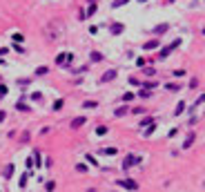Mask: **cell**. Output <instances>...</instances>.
I'll return each mask as SVG.
<instances>
[{
	"mask_svg": "<svg viewBox=\"0 0 205 192\" xmlns=\"http://www.w3.org/2000/svg\"><path fill=\"white\" fill-rule=\"evenodd\" d=\"M60 107H62V101H60V98H58V101H56V103H54V112H58V110H60Z\"/></svg>",
	"mask_w": 205,
	"mask_h": 192,
	"instance_id": "obj_33",
	"label": "cell"
},
{
	"mask_svg": "<svg viewBox=\"0 0 205 192\" xmlns=\"http://www.w3.org/2000/svg\"><path fill=\"white\" fill-rule=\"evenodd\" d=\"M127 112H129V110H127V105H123V107H116V110H114V116H116V119H120V116H125Z\"/></svg>",
	"mask_w": 205,
	"mask_h": 192,
	"instance_id": "obj_12",
	"label": "cell"
},
{
	"mask_svg": "<svg viewBox=\"0 0 205 192\" xmlns=\"http://www.w3.org/2000/svg\"><path fill=\"white\" fill-rule=\"evenodd\" d=\"M116 186L118 188H125V190H138V183L132 181V179H120V181H116Z\"/></svg>",
	"mask_w": 205,
	"mask_h": 192,
	"instance_id": "obj_3",
	"label": "cell"
},
{
	"mask_svg": "<svg viewBox=\"0 0 205 192\" xmlns=\"http://www.w3.org/2000/svg\"><path fill=\"white\" fill-rule=\"evenodd\" d=\"M76 172H87V165L85 163H76Z\"/></svg>",
	"mask_w": 205,
	"mask_h": 192,
	"instance_id": "obj_28",
	"label": "cell"
},
{
	"mask_svg": "<svg viewBox=\"0 0 205 192\" xmlns=\"http://www.w3.org/2000/svg\"><path fill=\"white\" fill-rule=\"evenodd\" d=\"M203 36H205V27H203Z\"/></svg>",
	"mask_w": 205,
	"mask_h": 192,
	"instance_id": "obj_40",
	"label": "cell"
},
{
	"mask_svg": "<svg viewBox=\"0 0 205 192\" xmlns=\"http://www.w3.org/2000/svg\"><path fill=\"white\" fill-rule=\"evenodd\" d=\"M132 114H136V116H143L145 110H143V107H134V110H132Z\"/></svg>",
	"mask_w": 205,
	"mask_h": 192,
	"instance_id": "obj_29",
	"label": "cell"
},
{
	"mask_svg": "<svg viewBox=\"0 0 205 192\" xmlns=\"http://www.w3.org/2000/svg\"><path fill=\"white\" fill-rule=\"evenodd\" d=\"M154 132H156V123H150V125H147V130L143 132V136H152Z\"/></svg>",
	"mask_w": 205,
	"mask_h": 192,
	"instance_id": "obj_15",
	"label": "cell"
},
{
	"mask_svg": "<svg viewBox=\"0 0 205 192\" xmlns=\"http://www.w3.org/2000/svg\"><path fill=\"white\" fill-rule=\"evenodd\" d=\"M165 31H170V25H167V23H163V25L154 27V34H156V36H163Z\"/></svg>",
	"mask_w": 205,
	"mask_h": 192,
	"instance_id": "obj_9",
	"label": "cell"
},
{
	"mask_svg": "<svg viewBox=\"0 0 205 192\" xmlns=\"http://www.w3.org/2000/svg\"><path fill=\"white\" fill-rule=\"evenodd\" d=\"M136 96H141V98H152V90H147V87H143V85H138Z\"/></svg>",
	"mask_w": 205,
	"mask_h": 192,
	"instance_id": "obj_8",
	"label": "cell"
},
{
	"mask_svg": "<svg viewBox=\"0 0 205 192\" xmlns=\"http://www.w3.org/2000/svg\"><path fill=\"white\" fill-rule=\"evenodd\" d=\"M82 125H87V116H76V119H71L69 130H80Z\"/></svg>",
	"mask_w": 205,
	"mask_h": 192,
	"instance_id": "obj_4",
	"label": "cell"
},
{
	"mask_svg": "<svg viewBox=\"0 0 205 192\" xmlns=\"http://www.w3.org/2000/svg\"><path fill=\"white\" fill-rule=\"evenodd\" d=\"M0 121H5V112H0Z\"/></svg>",
	"mask_w": 205,
	"mask_h": 192,
	"instance_id": "obj_39",
	"label": "cell"
},
{
	"mask_svg": "<svg viewBox=\"0 0 205 192\" xmlns=\"http://www.w3.org/2000/svg\"><path fill=\"white\" fill-rule=\"evenodd\" d=\"M45 74H49V67H38V69L34 72V76H45Z\"/></svg>",
	"mask_w": 205,
	"mask_h": 192,
	"instance_id": "obj_21",
	"label": "cell"
},
{
	"mask_svg": "<svg viewBox=\"0 0 205 192\" xmlns=\"http://www.w3.org/2000/svg\"><path fill=\"white\" fill-rule=\"evenodd\" d=\"M96 107H98L96 101H85V103H82V110H96Z\"/></svg>",
	"mask_w": 205,
	"mask_h": 192,
	"instance_id": "obj_14",
	"label": "cell"
},
{
	"mask_svg": "<svg viewBox=\"0 0 205 192\" xmlns=\"http://www.w3.org/2000/svg\"><path fill=\"white\" fill-rule=\"evenodd\" d=\"M176 47H181V38H176V40L170 45V49H176Z\"/></svg>",
	"mask_w": 205,
	"mask_h": 192,
	"instance_id": "obj_32",
	"label": "cell"
},
{
	"mask_svg": "<svg viewBox=\"0 0 205 192\" xmlns=\"http://www.w3.org/2000/svg\"><path fill=\"white\" fill-rule=\"evenodd\" d=\"M183 110H185V101H179V105H176L174 114H176V116H181V114H183Z\"/></svg>",
	"mask_w": 205,
	"mask_h": 192,
	"instance_id": "obj_19",
	"label": "cell"
},
{
	"mask_svg": "<svg viewBox=\"0 0 205 192\" xmlns=\"http://www.w3.org/2000/svg\"><path fill=\"white\" fill-rule=\"evenodd\" d=\"M34 157H36V168H42V157H40V152H38V150L34 152Z\"/></svg>",
	"mask_w": 205,
	"mask_h": 192,
	"instance_id": "obj_23",
	"label": "cell"
},
{
	"mask_svg": "<svg viewBox=\"0 0 205 192\" xmlns=\"http://www.w3.org/2000/svg\"><path fill=\"white\" fill-rule=\"evenodd\" d=\"M18 186H20V188H27V174L20 177V183H18Z\"/></svg>",
	"mask_w": 205,
	"mask_h": 192,
	"instance_id": "obj_31",
	"label": "cell"
},
{
	"mask_svg": "<svg viewBox=\"0 0 205 192\" xmlns=\"http://www.w3.org/2000/svg\"><path fill=\"white\" fill-rule=\"evenodd\" d=\"M87 161L91 163V165H98V163H96V159H94V157H91V154H87Z\"/></svg>",
	"mask_w": 205,
	"mask_h": 192,
	"instance_id": "obj_35",
	"label": "cell"
},
{
	"mask_svg": "<svg viewBox=\"0 0 205 192\" xmlns=\"http://www.w3.org/2000/svg\"><path fill=\"white\" fill-rule=\"evenodd\" d=\"M107 132H109V127H107V125H98V127H96V136H105Z\"/></svg>",
	"mask_w": 205,
	"mask_h": 192,
	"instance_id": "obj_17",
	"label": "cell"
},
{
	"mask_svg": "<svg viewBox=\"0 0 205 192\" xmlns=\"http://www.w3.org/2000/svg\"><path fill=\"white\" fill-rule=\"evenodd\" d=\"M11 40L20 45V43H25V36H22V34H14V36H11Z\"/></svg>",
	"mask_w": 205,
	"mask_h": 192,
	"instance_id": "obj_25",
	"label": "cell"
},
{
	"mask_svg": "<svg viewBox=\"0 0 205 192\" xmlns=\"http://www.w3.org/2000/svg\"><path fill=\"white\" fill-rule=\"evenodd\" d=\"M25 165H27V170H31V168H34V159H27Z\"/></svg>",
	"mask_w": 205,
	"mask_h": 192,
	"instance_id": "obj_34",
	"label": "cell"
},
{
	"mask_svg": "<svg viewBox=\"0 0 205 192\" xmlns=\"http://www.w3.org/2000/svg\"><path fill=\"white\" fill-rule=\"evenodd\" d=\"M176 78H181V76H185V69H179V72H174Z\"/></svg>",
	"mask_w": 205,
	"mask_h": 192,
	"instance_id": "obj_36",
	"label": "cell"
},
{
	"mask_svg": "<svg viewBox=\"0 0 205 192\" xmlns=\"http://www.w3.org/2000/svg\"><path fill=\"white\" fill-rule=\"evenodd\" d=\"M170 52H172L170 47H163V49H161V54H158V61H165L167 56H170Z\"/></svg>",
	"mask_w": 205,
	"mask_h": 192,
	"instance_id": "obj_18",
	"label": "cell"
},
{
	"mask_svg": "<svg viewBox=\"0 0 205 192\" xmlns=\"http://www.w3.org/2000/svg\"><path fill=\"white\" fill-rule=\"evenodd\" d=\"M96 9H98V7L91 2V5H89V9H87V16H94V14H96Z\"/></svg>",
	"mask_w": 205,
	"mask_h": 192,
	"instance_id": "obj_27",
	"label": "cell"
},
{
	"mask_svg": "<svg viewBox=\"0 0 205 192\" xmlns=\"http://www.w3.org/2000/svg\"><path fill=\"white\" fill-rule=\"evenodd\" d=\"M141 161H143L141 157H136V154H127V157L123 159V165H120V168H123V170H129V168H134L136 163H141Z\"/></svg>",
	"mask_w": 205,
	"mask_h": 192,
	"instance_id": "obj_2",
	"label": "cell"
},
{
	"mask_svg": "<svg viewBox=\"0 0 205 192\" xmlns=\"http://www.w3.org/2000/svg\"><path fill=\"white\" fill-rule=\"evenodd\" d=\"M116 76H118V72H116V69H107L105 74L100 76V83H111V81L116 78Z\"/></svg>",
	"mask_w": 205,
	"mask_h": 192,
	"instance_id": "obj_6",
	"label": "cell"
},
{
	"mask_svg": "<svg viewBox=\"0 0 205 192\" xmlns=\"http://www.w3.org/2000/svg\"><path fill=\"white\" fill-rule=\"evenodd\" d=\"M194 141H196V134H194V132H192V134H190V136H187V139H185V143H183V148H185V150H190V148H192V143H194Z\"/></svg>",
	"mask_w": 205,
	"mask_h": 192,
	"instance_id": "obj_10",
	"label": "cell"
},
{
	"mask_svg": "<svg viewBox=\"0 0 205 192\" xmlns=\"http://www.w3.org/2000/svg\"><path fill=\"white\" fill-rule=\"evenodd\" d=\"M71 63H74V54L71 52H62V54L56 56V65H60V67H69Z\"/></svg>",
	"mask_w": 205,
	"mask_h": 192,
	"instance_id": "obj_1",
	"label": "cell"
},
{
	"mask_svg": "<svg viewBox=\"0 0 205 192\" xmlns=\"http://www.w3.org/2000/svg\"><path fill=\"white\" fill-rule=\"evenodd\" d=\"M125 2H129V0H114V5H111V9H118V7H123Z\"/></svg>",
	"mask_w": 205,
	"mask_h": 192,
	"instance_id": "obj_26",
	"label": "cell"
},
{
	"mask_svg": "<svg viewBox=\"0 0 205 192\" xmlns=\"http://www.w3.org/2000/svg\"><path fill=\"white\" fill-rule=\"evenodd\" d=\"M11 174H14V165L9 163V165L5 168V179H11Z\"/></svg>",
	"mask_w": 205,
	"mask_h": 192,
	"instance_id": "obj_24",
	"label": "cell"
},
{
	"mask_svg": "<svg viewBox=\"0 0 205 192\" xmlns=\"http://www.w3.org/2000/svg\"><path fill=\"white\" fill-rule=\"evenodd\" d=\"M150 123H154V119L152 116H145V119H141V125H138V127H147Z\"/></svg>",
	"mask_w": 205,
	"mask_h": 192,
	"instance_id": "obj_22",
	"label": "cell"
},
{
	"mask_svg": "<svg viewBox=\"0 0 205 192\" xmlns=\"http://www.w3.org/2000/svg\"><path fill=\"white\" fill-rule=\"evenodd\" d=\"M7 94V87H5V85H0V96H5Z\"/></svg>",
	"mask_w": 205,
	"mask_h": 192,
	"instance_id": "obj_37",
	"label": "cell"
},
{
	"mask_svg": "<svg viewBox=\"0 0 205 192\" xmlns=\"http://www.w3.org/2000/svg\"><path fill=\"white\" fill-rule=\"evenodd\" d=\"M196 103H205V94H201V96H199V101H196Z\"/></svg>",
	"mask_w": 205,
	"mask_h": 192,
	"instance_id": "obj_38",
	"label": "cell"
},
{
	"mask_svg": "<svg viewBox=\"0 0 205 192\" xmlns=\"http://www.w3.org/2000/svg\"><path fill=\"white\" fill-rule=\"evenodd\" d=\"M165 90H167V92H181V85H179V83H167Z\"/></svg>",
	"mask_w": 205,
	"mask_h": 192,
	"instance_id": "obj_13",
	"label": "cell"
},
{
	"mask_svg": "<svg viewBox=\"0 0 205 192\" xmlns=\"http://www.w3.org/2000/svg\"><path fill=\"white\" fill-rule=\"evenodd\" d=\"M45 190H56V183L54 181H47V183H45Z\"/></svg>",
	"mask_w": 205,
	"mask_h": 192,
	"instance_id": "obj_30",
	"label": "cell"
},
{
	"mask_svg": "<svg viewBox=\"0 0 205 192\" xmlns=\"http://www.w3.org/2000/svg\"><path fill=\"white\" fill-rule=\"evenodd\" d=\"M123 31H125V25H123V23H111V25H109V34L118 36V34H123Z\"/></svg>",
	"mask_w": 205,
	"mask_h": 192,
	"instance_id": "obj_7",
	"label": "cell"
},
{
	"mask_svg": "<svg viewBox=\"0 0 205 192\" xmlns=\"http://www.w3.org/2000/svg\"><path fill=\"white\" fill-rule=\"evenodd\" d=\"M167 2H174V0H167Z\"/></svg>",
	"mask_w": 205,
	"mask_h": 192,
	"instance_id": "obj_41",
	"label": "cell"
},
{
	"mask_svg": "<svg viewBox=\"0 0 205 192\" xmlns=\"http://www.w3.org/2000/svg\"><path fill=\"white\" fill-rule=\"evenodd\" d=\"M134 96H136V92H125V94H123V103H132Z\"/></svg>",
	"mask_w": 205,
	"mask_h": 192,
	"instance_id": "obj_16",
	"label": "cell"
},
{
	"mask_svg": "<svg viewBox=\"0 0 205 192\" xmlns=\"http://www.w3.org/2000/svg\"><path fill=\"white\" fill-rule=\"evenodd\" d=\"M100 152H105L107 157H114V154H118V150H116V148H102Z\"/></svg>",
	"mask_w": 205,
	"mask_h": 192,
	"instance_id": "obj_20",
	"label": "cell"
},
{
	"mask_svg": "<svg viewBox=\"0 0 205 192\" xmlns=\"http://www.w3.org/2000/svg\"><path fill=\"white\" fill-rule=\"evenodd\" d=\"M102 58H105V56H102L100 52H91V54H89V61H91V63H100Z\"/></svg>",
	"mask_w": 205,
	"mask_h": 192,
	"instance_id": "obj_11",
	"label": "cell"
},
{
	"mask_svg": "<svg viewBox=\"0 0 205 192\" xmlns=\"http://www.w3.org/2000/svg\"><path fill=\"white\" fill-rule=\"evenodd\" d=\"M161 47V40L158 38H152V40H147V43H143V49L145 52H152V49H158Z\"/></svg>",
	"mask_w": 205,
	"mask_h": 192,
	"instance_id": "obj_5",
	"label": "cell"
}]
</instances>
